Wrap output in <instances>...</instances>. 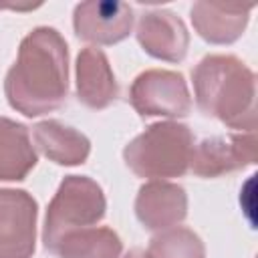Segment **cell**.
Instances as JSON below:
<instances>
[{"label": "cell", "mask_w": 258, "mask_h": 258, "mask_svg": "<svg viewBox=\"0 0 258 258\" xmlns=\"http://www.w3.org/2000/svg\"><path fill=\"white\" fill-rule=\"evenodd\" d=\"M36 149L28 129L8 117H0V181H20L36 165Z\"/></svg>", "instance_id": "cell-14"}, {"label": "cell", "mask_w": 258, "mask_h": 258, "mask_svg": "<svg viewBox=\"0 0 258 258\" xmlns=\"http://www.w3.org/2000/svg\"><path fill=\"white\" fill-rule=\"evenodd\" d=\"M135 216L151 232L173 228L187 216V194L177 183L151 179L139 187Z\"/></svg>", "instance_id": "cell-9"}, {"label": "cell", "mask_w": 258, "mask_h": 258, "mask_svg": "<svg viewBox=\"0 0 258 258\" xmlns=\"http://www.w3.org/2000/svg\"><path fill=\"white\" fill-rule=\"evenodd\" d=\"M194 135L187 125L161 121L149 125L123 149L127 167L147 179L181 177L189 169Z\"/></svg>", "instance_id": "cell-3"}, {"label": "cell", "mask_w": 258, "mask_h": 258, "mask_svg": "<svg viewBox=\"0 0 258 258\" xmlns=\"http://www.w3.org/2000/svg\"><path fill=\"white\" fill-rule=\"evenodd\" d=\"M4 93L12 109L26 117L56 111L69 95V48L58 30H30L10 67Z\"/></svg>", "instance_id": "cell-1"}, {"label": "cell", "mask_w": 258, "mask_h": 258, "mask_svg": "<svg viewBox=\"0 0 258 258\" xmlns=\"http://www.w3.org/2000/svg\"><path fill=\"white\" fill-rule=\"evenodd\" d=\"M107 200L101 185L87 175H67L48 204L42 242L54 254L58 242L77 230L91 228L103 220Z\"/></svg>", "instance_id": "cell-4"}, {"label": "cell", "mask_w": 258, "mask_h": 258, "mask_svg": "<svg viewBox=\"0 0 258 258\" xmlns=\"http://www.w3.org/2000/svg\"><path fill=\"white\" fill-rule=\"evenodd\" d=\"M250 6H222L196 2L191 6V24L210 44H230L238 40L248 24Z\"/></svg>", "instance_id": "cell-12"}, {"label": "cell", "mask_w": 258, "mask_h": 258, "mask_svg": "<svg viewBox=\"0 0 258 258\" xmlns=\"http://www.w3.org/2000/svg\"><path fill=\"white\" fill-rule=\"evenodd\" d=\"M123 258H149L147 256V252L145 250H139V248H133V250H129Z\"/></svg>", "instance_id": "cell-17"}, {"label": "cell", "mask_w": 258, "mask_h": 258, "mask_svg": "<svg viewBox=\"0 0 258 258\" xmlns=\"http://www.w3.org/2000/svg\"><path fill=\"white\" fill-rule=\"evenodd\" d=\"M34 143L50 161L58 165H81L91 153V141L87 135L69 127L56 119H46L32 129Z\"/></svg>", "instance_id": "cell-13"}, {"label": "cell", "mask_w": 258, "mask_h": 258, "mask_svg": "<svg viewBox=\"0 0 258 258\" xmlns=\"http://www.w3.org/2000/svg\"><path fill=\"white\" fill-rule=\"evenodd\" d=\"M149 258H206L202 238L189 228H167L151 238L147 248Z\"/></svg>", "instance_id": "cell-16"}, {"label": "cell", "mask_w": 258, "mask_h": 258, "mask_svg": "<svg viewBox=\"0 0 258 258\" xmlns=\"http://www.w3.org/2000/svg\"><path fill=\"white\" fill-rule=\"evenodd\" d=\"M36 200L24 189H0V258H30L36 246Z\"/></svg>", "instance_id": "cell-6"}, {"label": "cell", "mask_w": 258, "mask_h": 258, "mask_svg": "<svg viewBox=\"0 0 258 258\" xmlns=\"http://www.w3.org/2000/svg\"><path fill=\"white\" fill-rule=\"evenodd\" d=\"M198 107L224 125L242 131L256 127V77L232 54H210L191 71Z\"/></svg>", "instance_id": "cell-2"}, {"label": "cell", "mask_w": 258, "mask_h": 258, "mask_svg": "<svg viewBox=\"0 0 258 258\" xmlns=\"http://www.w3.org/2000/svg\"><path fill=\"white\" fill-rule=\"evenodd\" d=\"M123 242L111 228H83L67 234L54 254L60 258H119Z\"/></svg>", "instance_id": "cell-15"}, {"label": "cell", "mask_w": 258, "mask_h": 258, "mask_svg": "<svg viewBox=\"0 0 258 258\" xmlns=\"http://www.w3.org/2000/svg\"><path fill=\"white\" fill-rule=\"evenodd\" d=\"M73 26L81 40L93 44H115L129 36L133 28V10L117 0L81 2L73 14Z\"/></svg>", "instance_id": "cell-8"}, {"label": "cell", "mask_w": 258, "mask_h": 258, "mask_svg": "<svg viewBox=\"0 0 258 258\" xmlns=\"http://www.w3.org/2000/svg\"><path fill=\"white\" fill-rule=\"evenodd\" d=\"M137 42L153 58L179 62L187 54L189 34L181 18L169 10H149L137 22Z\"/></svg>", "instance_id": "cell-10"}, {"label": "cell", "mask_w": 258, "mask_h": 258, "mask_svg": "<svg viewBox=\"0 0 258 258\" xmlns=\"http://www.w3.org/2000/svg\"><path fill=\"white\" fill-rule=\"evenodd\" d=\"M129 101L141 117H185L191 97L181 73L149 69L135 77Z\"/></svg>", "instance_id": "cell-5"}, {"label": "cell", "mask_w": 258, "mask_h": 258, "mask_svg": "<svg viewBox=\"0 0 258 258\" xmlns=\"http://www.w3.org/2000/svg\"><path fill=\"white\" fill-rule=\"evenodd\" d=\"M77 97L89 109H107L119 93L113 69L107 54L97 46H87L79 52L77 64Z\"/></svg>", "instance_id": "cell-11"}, {"label": "cell", "mask_w": 258, "mask_h": 258, "mask_svg": "<svg viewBox=\"0 0 258 258\" xmlns=\"http://www.w3.org/2000/svg\"><path fill=\"white\" fill-rule=\"evenodd\" d=\"M256 161L254 131H242L226 137H208L194 145L189 169L200 177H220L224 173L248 167Z\"/></svg>", "instance_id": "cell-7"}]
</instances>
